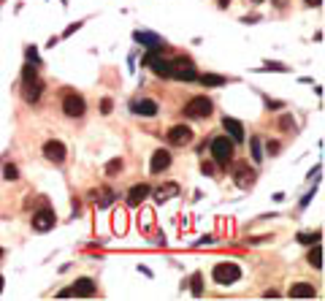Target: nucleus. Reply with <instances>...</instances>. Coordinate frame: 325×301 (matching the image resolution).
<instances>
[{"instance_id":"obj_1","label":"nucleus","mask_w":325,"mask_h":301,"mask_svg":"<svg viewBox=\"0 0 325 301\" xmlns=\"http://www.w3.org/2000/svg\"><path fill=\"white\" fill-rule=\"evenodd\" d=\"M22 82H25V101L27 103H35L38 98H41V90H44V84H41V79H38V71L33 68V65H27L25 68V73H22Z\"/></svg>"},{"instance_id":"obj_2","label":"nucleus","mask_w":325,"mask_h":301,"mask_svg":"<svg viewBox=\"0 0 325 301\" xmlns=\"http://www.w3.org/2000/svg\"><path fill=\"white\" fill-rule=\"evenodd\" d=\"M212 155H214V160L219 166H228L233 160V138H228V136H217L212 141Z\"/></svg>"},{"instance_id":"obj_3","label":"nucleus","mask_w":325,"mask_h":301,"mask_svg":"<svg viewBox=\"0 0 325 301\" xmlns=\"http://www.w3.org/2000/svg\"><path fill=\"white\" fill-rule=\"evenodd\" d=\"M212 277L217 285H233V282L241 277V269L236 266V263H217L212 269Z\"/></svg>"},{"instance_id":"obj_4","label":"nucleus","mask_w":325,"mask_h":301,"mask_svg":"<svg viewBox=\"0 0 325 301\" xmlns=\"http://www.w3.org/2000/svg\"><path fill=\"white\" fill-rule=\"evenodd\" d=\"M185 114H187V117H195V119L209 117V114H212V101H209L206 95L190 98V101L185 103Z\"/></svg>"},{"instance_id":"obj_5","label":"nucleus","mask_w":325,"mask_h":301,"mask_svg":"<svg viewBox=\"0 0 325 301\" xmlns=\"http://www.w3.org/2000/svg\"><path fill=\"white\" fill-rule=\"evenodd\" d=\"M68 296H84V298L95 296V282L90 277H82V279L73 282V288H65V290L57 293V298H68Z\"/></svg>"},{"instance_id":"obj_6","label":"nucleus","mask_w":325,"mask_h":301,"mask_svg":"<svg viewBox=\"0 0 325 301\" xmlns=\"http://www.w3.org/2000/svg\"><path fill=\"white\" fill-rule=\"evenodd\" d=\"M63 111L68 117H84V111H87V103H84L82 95H76V92H65L63 98Z\"/></svg>"},{"instance_id":"obj_7","label":"nucleus","mask_w":325,"mask_h":301,"mask_svg":"<svg viewBox=\"0 0 325 301\" xmlns=\"http://www.w3.org/2000/svg\"><path fill=\"white\" fill-rule=\"evenodd\" d=\"M171 76L181 79V82H193V79H198V71L193 68L190 60H171Z\"/></svg>"},{"instance_id":"obj_8","label":"nucleus","mask_w":325,"mask_h":301,"mask_svg":"<svg viewBox=\"0 0 325 301\" xmlns=\"http://www.w3.org/2000/svg\"><path fill=\"white\" fill-rule=\"evenodd\" d=\"M33 231H38V233H46V231H52L54 228V223H57V217H54V212L52 209H41V212H35L33 214Z\"/></svg>"},{"instance_id":"obj_9","label":"nucleus","mask_w":325,"mask_h":301,"mask_svg":"<svg viewBox=\"0 0 325 301\" xmlns=\"http://www.w3.org/2000/svg\"><path fill=\"white\" fill-rule=\"evenodd\" d=\"M233 179H236L238 187H244V190H247V187H252V182H255V171L244 160H238L233 166Z\"/></svg>"},{"instance_id":"obj_10","label":"nucleus","mask_w":325,"mask_h":301,"mask_svg":"<svg viewBox=\"0 0 325 301\" xmlns=\"http://www.w3.org/2000/svg\"><path fill=\"white\" fill-rule=\"evenodd\" d=\"M44 155L49 157L52 163H63V160H65V155H68V152H65V144H63V141L49 138V141L44 144Z\"/></svg>"},{"instance_id":"obj_11","label":"nucleus","mask_w":325,"mask_h":301,"mask_svg":"<svg viewBox=\"0 0 325 301\" xmlns=\"http://www.w3.org/2000/svg\"><path fill=\"white\" fill-rule=\"evenodd\" d=\"M168 141L174 147H185V144L193 141V130H190L187 125H174V128L168 130Z\"/></svg>"},{"instance_id":"obj_12","label":"nucleus","mask_w":325,"mask_h":301,"mask_svg":"<svg viewBox=\"0 0 325 301\" xmlns=\"http://www.w3.org/2000/svg\"><path fill=\"white\" fill-rule=\"evenodd\" d=\"M133 38H136L141 46H147V49H152V52H162L166 49V44H162V38L160 35H155V33H133Z\"/></svg>"},{"instance_id":"obj_13","label":"nucleus","mask_w":325,"mask_h":301,"mask_svg":"<svg viewBox=\"0 0 325 301\" xmlns=\"http://www.w3.org/2000/svg\"><path fill=\"white\" fill-rule=\"evenodd\" d=\"M222 128H225L228 138H233V144H241V141H244V125H241L238 119L225 117V119H222Z\"/></svg>"},{"instance_id":"obj_14","label":"nucleus","mask_w":325,"mask_h":301,"mask_svg":"<svg viewBox=\"0 0 325 301\" xmlns=\"http://www.w3.org/2000/svg\"><path fill=\"white\" fill-rule=\"evenodd\" d=\"M168 166H171V152H168V149H157V152L152 155V163H149L152 174H160V171H166Z\"/></svg>"},{"instance_id":"obj_15","label":"nucleus","mask_w":325,"mask_h":301,"mask_svg":"<svg viewBox=\"0 0 325 301\" xmlns=\"http://www.w3.org/2000/svg\"><path fill=\"white\" fill-rule=\"evenodd\" d=\"M111 228H114L117 236H125V233H128V214H125V209H114V214H111Z\"/></svg>"},{"instance_id":"obj_16","label":"nucleus","mask_w":325,"mask_h":301,"mask_svg":"<svg viewBox=\"0 0 325 301\" xmlns=\"http://www.w3.org/2000/svg\"><path fill=\"white\" fill-rule=\"evenodd\" d=\"M147 195H149V185H133L128 190V204L130 206H141Z\"/></svg>"},{"instance_id":"obj_17","label":"nucleus","mask_w":325,"mask_h":301,"mask_svg":"<svg viewBox=\"0 0 325 301\" xmlns=\"http://www.w3.org/2000/svg\"><path fill=\"white\" fill-rule=\"evenodd\" d=\"M144 63L152 65V71H155L157 76H171V60H157L155 54H147Z\"/></svg>"},{"instance_id":"obj_18","label":"nucleus","mask_w":325,"mask_h":301,"mask_svg":"<svg viewBox=\"0 0 325 301\" xmlns=\"http://www.w3.org/2000/svg\"><path fill=\"white\" fill-rule=\"evenodd\" d=\"M314 285H309V282H298V285L290 288V298H314Z\"/></svg>"},{"instance_id":"obj_19","label":"nucleus","mask_w":325,"mask_h":301,"mask_svg":"<svg viewBox=\"0 0 325 301\" xmlns=\"http://www.w3.org/2000/svg\"><path fill=\"white\" fill-rule=\"evenodd\" d=\"M133 111L136 114H141V117H155L157 114V103L155 101H138V103H133Z\"/></svg>"},{"instance_id":"obj_20","label":"nucleus","mask_w":325,"mask_h":301,"mask_svg":"<svg viewBox=\"0 0 325 301\" xmlns=\"http://www.w3.org/2000/svg\"><path fill=\"white\" fill-rule=\"evenodd\" d=\"M176 193H179V185L168 182L166 187H160V190H155V201H157V204H166L168 198H174Z\"/></svg>"},{"instance_id":"obj_21","label":"nucleus","mask_w":325,"mask_h":301,"mask_svg":"<svg viewBox=\"0 0 325 301\" xmlns=\"http://www.w3.org/2000/svg\"><path fill=\"white\" fill-rule=\"evenodd\" d=\"M309 266H314V269H322V247L317 242H314V247L309 250Z\"/></svg>"},{"instance_id":"obj_22","label":"nucleus","mask_w":325,"mask_h":301,"mask_svg":"<svg viewBox=\"0 0 325 301\" xmlns=\"http://www.w3.org/2000/svg\"><path fill=\"white\" fill-rule=\"evenodd\" d=\"M200 84H204V87H222L225 76H217V73H204V76H200Z\"/></svg>"},{"instance_id":"obj_23","label":"nucleus","mask_w":325,"mask_h":301,"mask_svg":"<svg viewBox=\"0 0 325 301\" xmlns=\"http://www.w3.org/2000/svg\"><path fill=\"white\" fill-rule=\"evenodd\" d=\"M117 171H122V160H119V157H114V160H109V166H106V174L114 176Z\"/></svg>"},{"instance_id":"obj_24","label":"nucleus","mask_w":325,"mask_h":301,"mask_svg":"<svg viewBox=\"0 0 325 301\" xmlns=\"http://www.w3.org/2000/svg\"><path fill=\"white\" fill-rule=\"evenodd\" d=\"M3 176H6L8 182L19 179V168H16V166H6V168H3Z\"/></svg>"},{"instance_id":"obj_25","label":"nucleus","mask_w":325,"mask_h":301,"mask_svg":"<svg viewBox=\"0 0 325 301\" xmlns=\"http://www.w3.org/2000/svg\"><path fill=\"white\" fill-rule=\"evenodd\" d=\"M298 242L301 244H314V242H320V233H298Z\"/></svg>"},{"instance_id":"obj_26","label":"nucleus","mask_w":325,"mask_h":301,"mask_svg":"<svg viewBox=\"0 0 325 301\" xmlns=\"http://www.w3.org/2000/svg\"><path fill=\"white\" fill-rule=\"evenodd\" d=\"M193 293L195 296L204 293V277H200V274H193Z\"/></svg>"},{"instance_id":"obj_27","label":"nucleus","mask_w":325,"mask_h":301,"mask_svg":"<svg viewBox=\"0 0 325 301\" xmlns=\"http://www.w3.org/2000/svg\"><path fill=\"white\" fill-rule=\"evenodd\" d=\"M252 157H255V163H260V160H263V152H260V138H252Z\"/></svg>"},{"instance_id":"obj_28","label":"nucleus","mask_w":325,"mask_h":301,"mask_svg":"<svg viewBox=\"0 0 325 301\" xmlns=\"http://www.w3.org/2000/svg\"><path fill=\"white\" fill-rule=\"evenodd\" d=\"M279 128H282V130H293V128H295V122H293V117H290V114H285V117L279 119Z\"/></svg>"},{"instance_id":"obj_29","label":"nucleus","mask_w":325,"mask_h":301,"mask_svg":"<svg viewBox=\"0 0 325 301\" xmlns=\"http://www.w3.org/2000/svg\"><path fill=\"white\" fill-rule=\"evenodd\" d=\"M111 106H114L111 98H103V101H100V111H103V114H111Z\"/></svg>"},{"instance_id":"obj_30","label":"nucleus","mask_w":325,"mask_h":301,"mask_svg":"<svg viewBox=\"0 0 325 301\" xmlns=\"http://www.w3.org/2000/svg\"><path fill=\"white\" fill-rule=\"evenodd\" d=\"M266 71H288V68H285L282 63H269V65H266Z\"/></svg>"},{"instance_id":"obj_31","label":"nucleus","mask_w":325,"mask_h":301,"mask_svg":"<svg viewBox=\"0 0 325 301\" xmlns=\"http://www.w3.org/2000/svg\"><path fill=\"white\" fill-rule=\"evenodd\" d=\"M200 171H204V174H214V166L204 160V163H200Z\"/></svg>"},{"instance_id":"obj_32","label":"nucleus","mask_w":325,"mask_h":301,"mask_svg":"<svg viewBox=\"0 0 325 301\" xmlns=\"http://www.w3.org/2000/svg\"><path fill=\"white\" fill-rule=\"evenodd\" d=\"M27 60L38 63V52H35V46H30V49H27Z\"/></svg>"},{"instance_id":"obj_33","label":"nucleus","mask_w":325,"mask_h":301,"mask_svg":"<svg viewBox=\"0 0 325 301\" xmlns=\"http://www.w3.org/2000/svg\"><path fill=\"white\" fill-rule=\"evenodd\" d=\"M263 296H266V298H279V290H266Z\"/></svg>"},{"instance_id":"obj_34","label":"nucleus","mask_w":325,"mask_h":301,"mask_svg":"<svg viewBox=\"0 0 325 301\" xmlns=\"http://www.w3.org/2000/svg\"><path fill=\"white\" fill-rule=\"evenodd\" d=\"M79 27H82V22H76V25H71V27H68V30H65V35H71V33H76V30H79Z\"/></svg>"},{"instance_id":"obj_35","label":"nucleus","mask_w":325,"mask_h":301,"mask_svg":"<svg viewBox=\"0 0 325 301\" xmlns=\"http://www.w3.org/2000/svg\"><path fill=\"white\" fill-rule=\"evenodd\" d=\"M303 3H307V6H314V8H317V6H322V0H303Z\"/></svg>"},{"instance_id":"obj_36","label":"nucleus","mask_w":325,"mask_h":301,"mask_svg":"<svg viewBox=\"0 0 325 301\" xmlns=\"http://www.w3.org/2000/svg\"><path fill=\"white\" fill-rule=\"evenodd\" d=\"M228 3H231V0H219V8H225Z\"/></svg>"},{"instance_id":"obj_37","label":"nucleus","mask_w":325,"mask_h":301,"mask_svg":"<svg viewBox=\"0 0 325 301\" xmlns=\"http://www.w3.org/2000/svg\"><path fill=\"white\" fill-rule=\"evenodd\" d=\"M0 293H3V277H0Z\"/></svg>"},{"instance_id":"obj_38","label":"nucleus","mask_w":325,"mask_h":301,"mask_svg":"<svg viewBox=\"0 0 325 301\" xmlns=\"http://www.w3.org/2000/svg\"><path fill=\"white\" fill-rule=\"evenodd\" d=\"M0 258H3V250H0Z\"/></svg>"}]
</instances>
